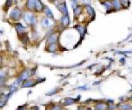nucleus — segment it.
I'll use <instances>...</instances> for the list:
<instances>
[{"mask_svg":"<svg viewBox=\"0 0 132 110\" xmlns=\"http://www.w3.org/2000/svg\"><path fill=\"white\" fill-rule=\"evenodd\" d=\"M25 20L26 22L29 24V25L34 26L36 23V19L34 17V14H31V13H26L25 14Z\"/></svg>","mask_w":132,"mask_h":110,"instance_id":"nucleus-1","label":"nucleus"},{"mask_svg":"<svg viewBox=\"0 0 132 110\" xmlns=\"http://www.w3.org/2000/svg\"><path fill=\"white\" fill-rule=\"evenodd\" d=\"M11 18L12 19H18L20 17H21V12H20V10L18 9V8H14V9L12 10V12H11Z\"/></svg>","mask_w":132,"mask_h":110,"instance_id":"nucleus-2","label":"nucleus"},{"mask_svg":"<svg viewBox=\"0 0 132 110\" xmlns=\"http://www.w3.org/2000/svg\"><path fill=\"white\" fill-rule=\"evenodd\" d=\"M57 7H58V9L60 10V12H61L62 13H64V15L68 14V10H67V6H66V3H65V2L61 3Z\"/></svg>","mask_w":132,"mask_h":110,"instance_id":"nucleus-3","label":"nucleus"},{"mask_svg":"<svg viewBox=\"0 0 132 110\" xmlns=\"http://www.w3.org/2000/svg\"><path fill=\"white\" fill-rule=\"evenodd\" d=\"M61 22H62V24L64 26H69V24H70V19H69L68 14H65V15H64L63 17H62Z\"/></svg>","mask_w":132,"mask_h":110,"instance_id":"nucleus-4","label":"nucleus"},{"mask_svg":"<svg viewBox=\"0 0 132 110\" xmlns=\"http://www.w3.org/2000/svg\"><path fill=\"white\" fill-rule=\"evenodd\" d=\"M86 11H87V13L89 14L91 17H92V19H94V17H95V12H94V10L92 8V6H90L88 4H86Z\"/></svg>","mask_w":132,"mask_h":110,"instance_id":"nucleus-5","label":"nucleus"},{"mask_svg":"<svg viewBox=\"0 0 132 110\" xmlns=\"http://www.w3.org/2000/svg\"><path fill=\"white\" fill-rule=\"evenodd\" d=\"M41 25L44 26V27H49L50 26L52 25V22L50 21V19L49 18H45V19H42V21H41Z\"/></svg>","mask_w":132,"mask_h":110,"instance_id":"nucleus-6","label":"nucleus"},{"mask_svg":"<svg viewBox=\"0 0 132 110\" xmlns=\"http://www.w3.org/2000/svg\"><path fill=\"white\" fill-rule=\"evenodd\" d=\"M57 39H58V37H57V35H51L49 37V39H48V43H49V44L55 43V42H56V41H57Z\"/></svg>","mask_w":132,"mask_h":110,"instance_id":"nucleus-7","label":"nucleus"},{"mask_svg":"<svg viewBox=\"0 0 132 110\" xmlns=\"http://www.w3.org/2000/svg\"><path fill=\"white\" fill-rule=\"evenodd\" d=\"M35 4H36V0H27V8L28 9H35Z\"/></svg>","mask_w":132,"mask_h":110,"instance_id":"nucleus-8","label":"nucleus"},{"mask_svg":"<svg viewBox=\"0 0 132 110\" xmlns=\"http://www.w3.org/2000/svg\"><path fill=\"white\" fill-rule=\"evenodd\" d=\"M44 8L43 6L42 3L41 2L40 0H36V4H35V10H36L37 12H41Z\"/></svg>","mask_w":132,"mask_h":110,"instance_id":"nucleus-9","label":"nucleus"},{"mask_svg":"<svg viewBox=\"0 0 132 110\" xmlns=\"http://www.w3.org/2000/svg\"><path fill=\"white\" fill-rule=\"evenodd\" d=\"M102 4H103V5H104L106 8H107L108 12V11L110 12L111 9L114 7V6H113V4H112V2H109L108 0V1H105V2H102Z\"/></svg>","mask_w":132,"mask_h":110,"instance_id":"nucleus-10","label":"nucleus"},{"mask_svg":"<svg viewBox=\"0 0 132 110\" xmlns=\"http://www.w3.org/2000/svg\"><path fill=\"white\" fill-rule=\"evenodd\" d=\"M28 75H29V72H28V70H25L24 72H23L21 75L19 76L18 79H19V80H20L21 82H23L24 80H27V79Z\"/></svg>","mask_w":132,"mask_h":110,"instance_id":"nucleus-11","label":"nucleus"},{"mask_svg":"<svg viewBox=\"0 0 132 110\" xmlns=\"http://www.w3.org/2000/svg\"><path fill=\"white\" fill-rule=\"evenodd\" d=\"M94 107H95L96 110H105L108 107H107V105L104 103H99V104H96Z\"/></svg>","mask_w":132,"mask_h":110,"instance_id":"nucleus-12","label":"nucleus"},{"mask_svg":"<svg viewBox=\"0 0 132 110\" xmlns=\"http://www.w3.org/2000/svg\"><path fill=\"white\" fill-rule=\"evenodd\" d=\"M32 85H34L32 80H25V81L23 82V85H22L21 86L22 87H30Z\"/></svg>","mask_w":132,"mask_h":110,"instance_id":"nucleus-13","label":"nucleus"},{"mask_svg":"<svg viewBox=\"0 0 132 110\" xmlns=\"http://www.w3.org/2000/svg\"><path fill=\"white\" fill-rule=\"evenodd\" d=\"M15 26H16V30H17L18 33H19V34H21V33H23V32L25 31V27L21 25V24H20V23L16 24Z\"/></svg>","mask_w":132,"mask_h":110,"instance_id":"nucleus-14","label":"nucleus"},{"mask_svg":"<svg viewBox=\"0 0 132 110\" xmlns=\"http://www.w3.org/2000/svg\"><path fill=\"white\" fill-rule=\"evenodd\" d=\"M45 14H46V16L48 18H50V19H52L53 18V13L51 12V10L49 9L48 6L45 7Z\"/></svg>","mask_w":132,"mask_h":110,"instance_id":"nucleus-15","label":"nucleus"},{"mask_svg":"<svg viewBox=\"0 0 132 110\" xmlns=\"http://www.w3.org/2000/svg\"><path fill=\"white\" fill-rule=\"evenodd\" d=\"M120 4L125 8H128L130 4V1L129 0H120Z\"/></svg>","mask_w":132,"mask_h":110,"instance_id":"nucleus-16","label":"nucleus"},{"mask_svg":"<svg viewBox=\"0 0 132 110\" xmlns=\"http://www.w3.org/2000/svg\"><path fill=\"white\" fill-rule=\"evenodd\" d=\"M75 27H76L77 30L79 31L80 35H82V36H84V35L86 34V28H85V27H82V26H76Z\"/></svg>","mask_w":132,"mask_h":110,"instance_id":"nucleus-17","label":"nucleus"},{"mask_svg":"<svg viewBox=\"0 0 132 110\" xmlns=\"http://www.w3.org/2000/svg\"><path fill=\"white\" fill-rule=\"evenodd\" d=\"M76 101V100H74L72 98H66L64 101V104L65 105H71V104H73L74 102Z\"/></svg>","mask_w":132,"mask_h":110,"instance_id":"nucleus-18","label":"nucleus"},{"mask_svg":"<svg viewBox=\"0 0 132 110\" xmlns=\"http://www.w3.org/2000/svg\"><path fill=\"white\" fill-rule=\"evenodd\" d=\"M112 2V4H113V6L115 8V9H117V10H119L120 9V6H121V4L117 1V0H112L111 1Z\"/></svg>","mask_w":132,"mask_h":110,"instance_id":"nucleus-19","label":"nucleus"},{"mask_svg":"<svg viewBox=\"0 0 132 110\" xmlns=\"http://www.w3.org/2000/svg\"><path fill=\"white\" fill-rule=\"evenodd\" d=\"M81 6H77L76 7L75 9H74V13H75V16L77 17V16H78L81 13Z\"/></svg>","mask_w":132,"mask_h":110,"instance_id":"nucleus-20","label":"nucleus"},{"mask_svg":"<svg viewBox=\"0 0 132 110\" xmlns=\"http://www.w3.org/2000/svg\"><path fill=\"white\" fill-rule=\"evenodd\" d=\"M12 2V0H6V3H5V10L8 9V8L11 6Z\"/></svg>","mask_w":132,"mask_h":110,"instance_id":"nucleus-21","label":"nucleus"},{"mask_svg":"<svg viewBox=\"0 0 132 110\" xmlns=\"http://www.w3.org/2000/svg\"><path fill=\"white\" fill-rule=\"evenodd\" d=\"M71 7L73 8V10L76 8V7H77V0H71Z\"/></svg>","mask_w":132,"mask_h":110,"instance_id":"nucleus-22","label":"nucleus"},{"mask_svg":"<svg viewBox=\"0 0 132 110\" xmlns=\"http://www.w3.org/2000/svg\"><path fill=\"white\" fill-rule=\"evenodd\" d=\"M49 51H55V44H50V46L49 47Z\"/></svg>","mask_w":132,"mask_h":110,"instance_id":"nucleus-23","label":"nucleus"},{"mask_svg":"<svg viewBox=\"0 0 132 110\" xmlns=\"http://www.w3.org/2000/svg\"><path fill=\"white\" fill-rule=\"evenodd\" d=\"M129 107H130V106L129 105H124V107H123V110H126V109H129Z\"/></svg>","mask_w":132,"mask_h":110,"instance_id":"nucleus-24","label":"nucleus"},{"mask_svg":"<svg viewBox=\"0 0 132 110\" xmlns=\"http://www.w3.org/2000/svg\"><path fill=\"white\" fill-rule=\"evenodd\" d=\"M52 110H60V107H57V106H55V107H54L52 108Z\"/></svg>","mask_w":132,"mask_h":110,"instance_id":"nucleus-25","label":"nucleus"},{"mask_svg":"<svg viewBox=\"0 0 132 110\" xmlns=\"http://www.w3.org/2000/svg\"><path fill=\"white\" fill-rule=\"evenodd\" d=\"M78 89H81V90H85V89H87L86 86H79V87H77Z\"/></svg>","mask_w":132,"mask_h":110,"instance_id":"nucleus-26","label":"nucleus"},{"mask_svg":"<svg viewBox=\"0 0 132 110\" xmlns=\"http://www.w3.org/2000/svg\"><path fill=\"white\" fill-rule=\"evenodd\" d=\"M83 2H84L85 4H89V3H90L89 0H83Z\"/></svg>","mask_w":132,"mask_h":110,"instance_id":"nucleus-27","label":"nucleus"},{"mask_svg":"<svg viewBox=\"0 0 132 110\" xmlns=\"http://www.w3.org/2000/svg\"><path fill=\"white\" fill-rule=\"evenodd\" d=\"M18 110H25V109H24V107H19L18 108Z\"/></svg>","mask_w":132,"mask_h":110,"instance_id":"nucleus-28","label":"nucleus"},{"mask_svg":"<svg viewBox=\"0 0 132 110\" xmlns=\"http://www.w3.org/2000/svg\"><path fill=\"white\" fill-rule=\"evenodd\" d=\"M87 110H91V109H90V108H89V109H87Z\"/></svg>","mask_w":132,"mask_h":110,"instance_id":"nucleus-29","label":"nucleus"},{"mask_svg":"<svg viewBox=\"0 0 132 110\" xmlns=\"http://www.w3.org/2000/svg\"><path fill=\"white\" fill-rule=\"evenodd\" d=\"M131 101H132V96H131Z\"/></svg>","mask_w":132,"mask_h":110,"instance_id":"nucleus-30","label":"nucleus"}]
</instances>
